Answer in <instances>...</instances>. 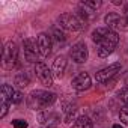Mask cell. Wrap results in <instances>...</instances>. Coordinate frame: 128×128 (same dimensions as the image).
<instances>
[{"label":"cell","instance_id":"obj_8","mask_svg":"<svg viewBox=\"0 0 128 128\" xmlns=\"http://www.w3.org/2000/svg\"><path fill=\"white\" fill-rule=\"evenodd\" d=\"M119 71H120V63H119V62L112 63V65L102 68L101 71H98V72L95 74V80H96L98 83H106V82H108L110 78H113Z\"/></svg>","mask_w":128,"mask_h":128},{"label":"cell","instance_id":"obj_4","mask_svg":"<svg viewBox=\"0 0 128 128\" xmlns=\"http://www.w3.org/2000/svg\"><path fill=\"white\" fill-rule=\"evenodd\" d=\"M118 42H119V35H118L116 32L110 30V32L106 35V38L98 44V56H100V57H107V56H110V54L114 51Z\"/></svg>","mask_w":128,"mask_h":128},{"label":"cell","instance_id":"obj_15","mask_svg":"<svg viewBox=\"0 0 128 128\" xmlns=\"http://www.w3.org/2000/svg\"><path fill=\"white\" fill-rule=\"evenodd\" d=\"M110 32V29L108 27H98V29H95L94 32H92V41L95 42V44H100L104 38H106V35Z\"/></svg>","mask_w":128,"mask_h":128},{"label":"cell","instance_id":"obj_23","mask_svg":"<svg viewBox=\"0 0 128 128\" xmlns=\"http://www.w3.org/2000/svg\"><path fill=\"white\" fill-rule=\"evenodd\" d=\"M8 107H9V104L2 102V112H0V118H5V116H6V113H8Z\"/></svg>","mask_w":128,"mask_h":128},{"label":"cell","instance_id":"obj_26","mask_svg":"<svg viewBox=\"0 0 128 128\" xmlns=\"http://www.w3.org/2000/svg\"><path fill=\"white\" fill-rule=\"evenodd\" d=\"M125 84H126V89H128V77H126V80H125Z\"/></svg>","mask_w":128,"mask_h":128},{"label":"cell","instance_id":"obj_13","mask_svg":"<svg viewBox=\"0 0 128 128\" xmlns=\"http://www.w3.org/2000/svg\"><path fill=\"white\" fill-rule=\"evenodd\" d=\"M65 70H66V57L65 56L56 57V60L53 62V70H51L53 76L57 77V78H60L63 76V72H65Z\"/></svg>","mask_w":128,"mask_h":128},{"label":"cell","instance_id":"obj_18","mask_svg":"<svg viewBox=\"0 0 128 128\" xmlns=\"http://www.w3.org/2000/svg\"><path fill=\"white\" fill-rule=\"evenodd\" d=\"M72 128H92V120L88 116H78L74 120Z\"/></svg>","mask_w":128,"mask_h":128},{"label":"cell","instance_id":"obj_3","mask_svg":"<svg viewBox=\"0 0 128 128\" xmlns=\"http://www.w3.org/2000/svg\"><path fill=\"white\" fill-rule=\"evenodd\" d=\"M18 63V47L15 42H8L2 51V66L5 70H12Z\"/></svg>","mask_w":128,"mask_h":128},{"label":"cell","instance_id":"obj_5","mask_svg":"<svg viewBox=\"0 0 128 128\" xmlns=\"http://www.w3.org/2000/svg\"><path fill=\"white\" fill-rule=\"evenodd\" d=\"M23 48H24V59L30 63H35L38 60V54H39V48H38V41L33 38H27L23 42Z\"/></svg>","mask_w":128,"mask_h":128},{"label":"cell","instance_id":"obj_21","mask_svg":"<svg viewBox=\"0 0 128 128\" xmlns=\"http://www.w3.org/2000/svg\"><path fill=\"white\" fill-rule=\"evenodd\" d=\"M118 96H119L125 104H128V89H126V88H125V89H122V90L118 94Z\"/></svg>","mask_w":128,"mask_h":128},{"label":"cell","instance_id":"obj_22","mask_svg":"<svg viewBox=\"0 0 128 128\" xmlns=\"http://www.w3.org/2000/svg\"><path fill=\"white\" fill-rule=\"evenodd\" d=\"M21 101H23V94H21V92H18V90H15L14 98H12V102H14V104H20Z\"/></svg>","mask_w":128,"mask_h":128},{"label":"cell","instance_id":"obj_14","mask_svg":"<svg viewBox=\"0 0 128 128\" xmlns=\"http://www.w3.org/2000/svg\"><path fill=\"white\" fill-rule=\"evenodd\" d=\"M14 94H15V90L12 89V86L3 84L2 86V90H0V95H2V102L11 104L12 102V98H14Z\"/></svg>","mask_w":128,"mask_h":128},{"label":"cell","instance_id":"obj_25","mask_svg":"<svg viewBox=\"0 0 128 128\" xmlns=\"http://www.w3.org/2000/svg\"><path fill=\"white\" fill-rule=\"evenodd\" d=\"M113 128H124V126H122L120 124H114V125H113Z\"/></svg>","mask_w":128,"mask_h":128},{"label":"cell","instance_id":"obj_20","mask_svg":"<svg viewBox=\"0 0 128 128\" xmlns=\"http://www.w3.org/2000/svg\"><path fill=\"white\" fill-rule=\"evenodd\" d=\"M12 125H14V128H27L29 126V124L24 119H14Z\"/></svg>","mask_w":128,"mask_h":128},{"label":"cell","instance_id":"obj_9","mask_svg":"<svg viewBox=\"0 0 128 128\" xmlns=\"http://www.w3.org/2000/svg\"><path fill=\"white\" fill-rule=\"evenodd\" d=\"M88 56H89V51H88V47L84 42H77L72 45L71 48V59L76 62V63H84L88 60Z\"/></svg>","mask_w":128,"mask_h":128},{"label":"cell","instance_id":"obj_2","mask_svg":"<svg viewBox=\"0 0 128 128\" xmlns=\"http://www.w3.org/2000/svg\"><path fill=\"white\" fill-rule=\"evenodd\" d=\"M57 23L59 26L63 29V30H70V32H77V30H82L84 27V20H82L76 12H65L62 14L59 18H57Z\"/></svg>","mask_w":128,"mask_h":128},{"label":"cell","instance_id":"obj_12","mask_svg":"<svg viewBox=\"0 0 128 128\" xmlns=\"http://www.w3.org/2000/svg\"><path fill=\"white\" fill-rule=\"evenodd\" d=\"M39 122L42 124V126H48V128H56L57 124L60 122V116L56 112H50V110H44L39 113Z\"/></svg>","mask_w":128,"mask_h":128},{"label":"cell","instance_id":"obj_27","mask_svg":"<svg viewBox=\"0 0 128 128\" xmlns=\"http://www.w3.org/2000/svg\"><path fill=\"white\" fill-rule=\"evenodd\" d=\"M41 128H48V126H41Z\"/></svg>","mask_w":128,"mask_h":128},{"label":"cell","instance_id":"obj_11","mask_svg":"<svg viewBox=\"0 0 128 128\" xmlns=\"http://www.w3.org/2000/svg\"><path fill=\"white\" fill-rule=\"evenodd\" d=\"M36 41H38L39 54H41L42 57H48V56L51 54V47H53V39H51V36L47 35V33H39L38 38H36Z\"/></svg>","mask_w":128,"mask_h":128},{"label":"cell","instance_id":"obj_16","mask_svg":"<svg viewBox=\"0 0 128 128\" xmlns=\"http://www.w3.org/2000/svg\"><path fill=\"white\" fill-rule=\"evenodd\" d=\"M14 83H15L20 89H23V88L29 86V83H30V77H29V74H27L26 71H24V72H18V74L15 76Z\"/></svg>","mask_w":128,"mask_h":128},{"label":"cell","instance_id":"obj_19","mask_svg":"<svg viewBox=\"0 0 128 128\" xmlns=\"http://www.w3.org/2000/svg\"><path fill=\"white\" fill-rule=\"evenodd\" d=\"M119 119H120L124 124L128 125V104H125V106L120 108V112H119Z\"/></svg>","mask_w":128,"mask_h":128},{"label":"cell","instance_id":"obj_1","mask_svg":"<svg viewBox=\"0 0 128 128\" xmlns=\"http://www.w3.org/2000/svg\"><path fill=\"white\" fill-rule=\"evenodd\" d=\"M56 101V94L48 90H33L27 96V106L32 110H48Z\"/></svg>","mask_w":128,"mask_h":128},{"label":"cell","instance_id":"obj_24","mask_svg":"<svg viewBox=\"0 0 128 128\" xmlns=\"http://www.w3.org/2000/svg\"><path fill=\"white\" fill-rule=\"evenodd\" d=\"M124 12H125V15H124V17H125V20L128 21V3L125 5V8H124Z\"/></svg>","mask_w":128,"mask_h":128},{"label":"cell","instance_id":"obj_7","mask_svg":"<svg viewBox=\"0 0 128 128\" xmlns=\"http://www.w3.org/2000/svg\"><path fill=\"white\" fill-rule=\"evenodd\" d=\"M35 74H36V78L41 82V84L44 86H51L53 84V72L48 70V66L42 62H38L35 65Z\"/></svg>","mask_w":128,"mask_h":128},{"label":"cell","instance_id":"obj_10","mask_svg":"<svg viewBox=\"0 0 128 128\" xmlns=\"http://www.w3.org/2000/svg\"><path fill=\"white\" fill-rule=\"evenodd\" d=\"M92 84V80H90V76L88 72H80L77 74L72 82H71V86L72 89H76L77 92H83V90H88Z\"/></svg>","mask_w":128,"mask_h":128},{"label":"cell","instance_id":"obj_17","mask_svg":"<svg viewBox=\"0 0 128 128\" xmlns=\"http://www.w3.org/2000/svg\"><path fill=\"white\" fill-rule=\"evenodd\" d=\"M51 39H54L57 44H63L66 41V36H65V32H63V29L57 24V26H54L53 27V36H51Z\"/></svg>","mask_w":128,"mask_h":128},{"label":"cell","instance_id":"obj_6","mask_svg":"<svg viewBox=\"0 0 128 128\" xmlns=\"http://www.w3.org/2000/svg\"><path fill=\"white\" fill-rule=\"evenodd\" d=\"M104 23L107 24V27L110 29V30H118V29H120V30H128V21L125 20V17H120L119 14H116V12H110V14H107L106 17H104Z\"/></svg>","mask_w":128,"mask_h":128}]
</instances>
